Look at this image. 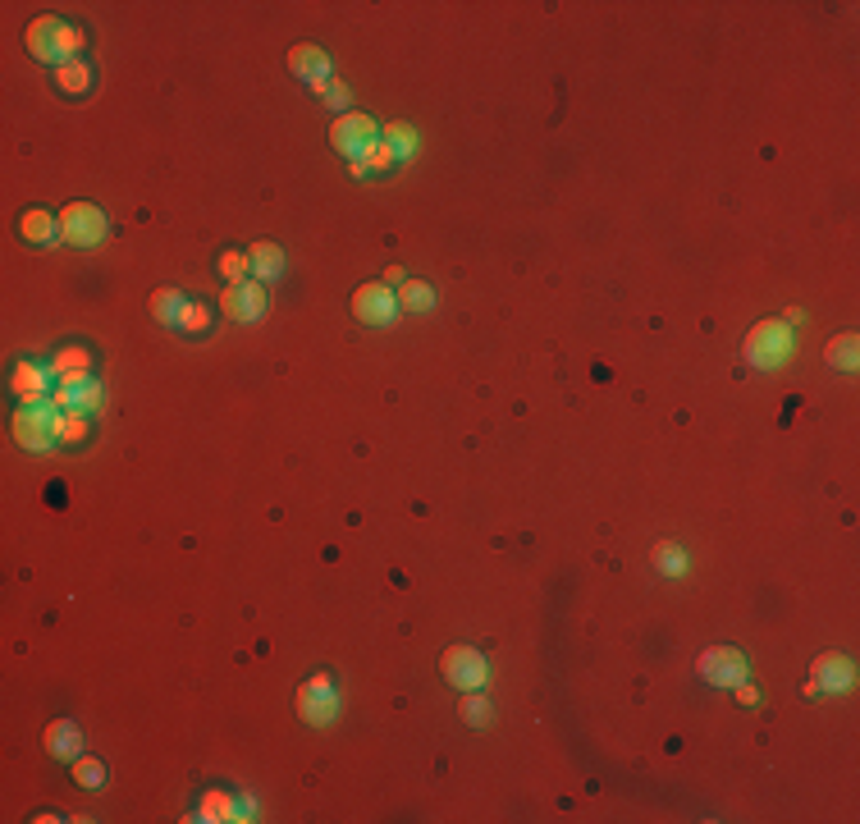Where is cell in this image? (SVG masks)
Segmentation results:
<instances>
[{
	"mask_svg": "<svg viewBox=\"0 0 860 824\" xmlns=\"http://www.w3.org/2000/svg\"><path fill=\"white\" fill-rule=\"evenodd\" d=\"M312 97H321L334 115H348V101H353V97H348V87L334 83V78H330V83H321V87H312Z\"/></svg>",
	"mask_w": 860,
	"mask_h": 824,
	"instance_id": "31",
	"label": "cell"
},
{
	"mask_svg": "<svg viewBox=\"0 0 860 824\" xmlns=\"http://www.w3.org/2000/svg\"><path fill=\"white\" fill-rule=\"evenodd\" d=\"M458 719H463L467 728H490L495 724V705L485 701L481 692H463V701H458Z\"/></svg>",
	"mask_w": 860,
	"mask_h": 824,
	"instance_id": "25",
	"label": "cell"
},
{
	"mask_svg": "<svg viewBox=\"0 0 860 824\" xmlns=\"http://www.w3.org/2000/svg\"><path fill=\"white\" fill-rule=\"evenodd\" d=\"M394 293H398V312H430L435 307V289L426 280H403Z\"/></svg>",
	"mask_w": 860,
	"mask_h": 824,
	"instance_id": "22",
	"label": "cell"
},
{
	"mask_svg": "<svg viewBox=\"0 0 860 824\" xmlns=\"http://www.w3.org/2000/svg\"><path fill=\"white\" fill-rule=\"evenodd\" d=\"M353 316L362 321V326L380 330V326H394V316H398V293L389 289V284H357L353 293Z\"/></svg>",
	"mask_w": 860,
	"mask_h": 824,
	"instance_id": "8",
	"label": "cell"
},
{
	"mask_svg": "<svg viewBox=\"0 0 860 824\" xmlns=\"http://www.w3.org/2000/svg\"><path fill=\"white\" fill-rule=\"evenodd\" d=\"M732 692H737V705H746V710H755V705H760V687H755L751 678H742Z\"/></svg>",
	"mask_w": 860,
	"mask_h": 824,
	"instance_id": "32",
	"label": "cell"
},
{
	"mask_svg": "<svg viewBox=\"0 0 860 824\" xmlns=\"http://www.w3.org/2000/svg\"><path fill=\"white\" fill-rule=\"evenodd\" d=\"M376 138H380V124L371 115H362V110H348V115H339L330 124V147L339 156H348V161H357Z\"/></svg>",
	"mask_w": 860,
	"mask_h": 824,
	"instance_id": "6",
	"label": "cell"
},
{
	"mask_svg": "<svg viewBox=\"0 0 860 824\" xmlns=\"http://www.w3.org/2000/svg\"><path fill=\"white\" fill-rule=\"evenodd\" d=\"M92 83H97V74H92L87 60H69V65L55 69V92H60V97H87Z\"/></svg>",
	"mask_w": 860,
	"mask_h": 824,
	"instance_id": "18",
	"label": "cell"
},
{
	"mask_svg": "<svg viewBox=\"0 0 860 824\" xmlns=\"http://www.w3.org/2000/svg\"><path fill=\"white\" fill-rule=\"evenodd\" d=\"M810 669H815L819 692H851V687H856V664L838 651H824Z\"/></svg>",
	"mask_w": 860,
	"mask_h": 824,
	"instance_id": "14",
	"label": "cell"
},
{
	"mask_svg": "<svg viewBox=\"0 0 860 824\" xmlns=\"http://www.w3.org/2000/svg\"><path fill=\"white\" fill-rule=\"evenodd\" d=\"M183 303H188V298H183L179 289H156L151 293V316H156V321H161L165 330H174L179 326V312H183Z\"/></svg>",
	"mask_w": 860,
	"mask_h": 824,
	"instance_id": "23",
	"label": "cell"
},
{
	"mask_svg": "<svg viewBox=\"0 0 860 824\" xmlns=\"http://www.w3.org/2000/svg\"><path fill=\"white\" fill-rule=\"evenodd\" d=\"M215 271L225 275L229 284H243V280H252V261H248V252L229 248V252H220V266H215Z\"/></svg>",
	"mask_w": 860,
	"mask_h": 824,
	"instance_id": "30",
	"label": "cell"
},
{
	"mask_svg": "<svg viewBox=\"0 0 860 824\" xmlns=\"http://www.w3.org/2000/svg\"><path fill=\"white\" fill-rule=\"evenodd\" d=\"M106 779H110V770L101 765L97 756H78L74 760V783L78 788H106Z\"/></svg>",
	"mask_w": 860,
	"mask_h": 824,
	"instance_id": "29",
	"label": "cell"
},
{
	"mask_svg": "<svg viewBox=\"0 0 860 824\" xmlns=\"http://www.w3.org/2000/svg\"><path fill=\"white\" fill-rule=\"evenodd\" d=\"M106 234H110V220L97 202H69L60 211V239L69 248H97Z\"/></svg>",
	"mask_w": 860,
	"mask_h": 824,
	"instance_id": "4",
	"label": "cell"
},
{
	"mask_svg": "<svg viewBox=\"0 0 860 824\" xmlns=\"http://www.w3.org/2000/svg\"><path fill=\"white\" fill-rule=\"evenodd\" d=\"M302 692H316V696H325V692H334V678H330V669H321V673H312L307 683H302Z\"/></svg>",
	"mask_w": 860,
	"mask_h": 824,
	"instance_id": "33",
	"label": "cell"
},
{
	"mask_svg": "<svg viewBox=\"0 0 860 824\" xmlns=\"http://www.w3.org/2000/svg\"><path fill=\"white\" fill-rule=\"evenodd\" d=\"M742 353H746V367L778 371V367H787V358L796 353V330L787 326V321H760V326H751Z\"/></svg>",
	"mask_w": 860,
	"mask_h": 824,
	"instance_id": "2",
	"label": "cell"
},
{
	"mask_svg": "<svg viewBox=\"0 0 860 824\" xmlns=\"http://www.w3.org/2000/svg\"><path fill=\"white\" fill-rule=\"evenodd\" d=\"M357 161L366 165V174H389V170H394V165H398V152H394V147H389V142H380V138H376V142H371V147H366L362 156H357Z\"/></svg>",
	"mask_w": 860,
	"mask_h": 824,
	"instance_id": "28",
	"label": "cell"
},
{
	"mask_svg": "<svg viewBox=\"0 0 860 824\" xmlns=\"http://www.w3.org/2000/svg\"><path fill=\"white\" fill-rule=\"evenodd\" d=\"M23 46H28V55H33V60L60 69V65H69V60H83L87 33L78 28V23H69V19L42 14V19H33L28 28H23Z\"/></svg>",
	"mask_w": 860,
	"mask_h": 824,
	"instance_id": "1",
	"label": "cell"
},
{
	"mask_svg": "<svg viewBox=\"0 0 860 824\" xmlns=\"http://www.w3.org/2000/svg\"><path fill=\"white\" fill-rule=\"evenodd\" d=\"M215 303H220V312L229 316V321H238V326H252V321H261V316H266V284L261 280H243V284H229L225 293H220V298H215Z\"/></svg>",
	"mask_w": 860,
	"mask_h": 824,
	"instance_id": "9",
	"label": "cell"
},
{
	"mask_svg": "<svg viewBox=\"0 0 860 824\" xmlns=\"http://www.w3.org/2000/svg\"><path fill=\"white\" fill-rule=\"evenodd\" d=\"M440 673L444 683L458 687V692H481L490 683V664H485V655L476 646H449L440 660Z\"/></svg>",
	"mask_w": 860,
	"mask_h": 824,
	"instance_id": "5",
	"label": "cell"
},
{
	"mask_svg": "<svg viewBox=\"0 0 860 824\" xmlns=\"http://www.w3.org/2000/svg\"><path fill=\"white\" fill-rule=\"evenodd\" d=\"M188 820H211V824H234L243 820V792H229V788H206L197 797V811Z\"/></svg>",
	"mask_w": 860,
	"mask_h": 824,
	"instance_id": "12",
	"label": "cell"
},
{
	"mask_svg": "<svg viewBox=\"0 0 860 824\" xmlns=\"http://www.w3.org/2000/svg\"><path fill=\"white\" fill-rule=\"evenodd\" d=\"M55 390V371L46 362H33V358H19L10 367V394L14 403H46Z\"/></svg>",
	"mask_w": 860,
	"mask_h": 824,
	"instance_id": "10",
	"label": "cell"
},
{
	"mask_svg": "<svg viewBox=\"0 0 860 824\" xmlns=\"http://www.w3.org/2000/svg\"><path fill=\"white\" fill-rule=\"evenodd\" d=\"M380 142H389V147H394L398 161H408V156H417V147H421L417 129H412V124H403V120H389L385 129H380Z\"/></svg>",
	"mask_w": 860,
	"mask_h": 824,
	"instance_id": "24",
	"label": "cell"
},
{
	"mask_svg": "<svg viewBox=\"0 0 860 824\" xmlns=\"http://www.w3.org/2000/svg\"><path fill=\"white\" fill-rule=\"evenodd\" d=\"M42 742H46V756L51 760H69V765H74V760L83 756V733H78L74 719H51Z\"/></svg>",
	"mask_w": 860,
	"mask_h": 824,
	"instance_id": "15",
	"label": "cell"
},
{
	"mask_svg": "<svg viewBox=\"0 0 860 824\" xmlns=\"http://www.w3.org/2000/svg\"><path fill=\"white\" fill-rule=\"evenodd\" d=\"M248 261H252V280H280L284 275V266H289V261H284V248L280 243H270V239H261V243H252L248 248Z\"/></svg>",
	"mask_w": 860,
	"mask_h": 824,
	"instance_id": "17",
	"label": "cell"
},
{
	"mask_svg": "<svg viewBox=\"0 0 860 824\" xmlns=\"http://www.w3.org/2000/svg\"><path fill=\"white\" fill-rule=\"evenodd\" d=\"M824 358L828 367H838V371H856V358H860V339L856 335H838L833 344L824 348Z\"/></svg>",
	"mask_w": 860,
	"mask_h": 824,
	"instance_id": "27",
	"label": "cell"
},
{
	"mask_svg": "<svg viewBox=\"0 0 860 824\" xmlns=\"http://www.w3.org/2000/svg\"><path fill=\"white\" fill-rule=\"evenodd\" d=\"M211 321H215V307L206 303V298H188L183 303V312H179V335H188V339H202L206 330H211Z\"/></svg>",
	"mask_w": 860,
	"mask_h": 824,
	"instance_id": "21",
	"label": "cell"
},
{
	"mask_svg": "<svg viewBox=\"0 0 860 824\" xmlns=\"http://www.w3.org/2000/svg\"><path fill=\"white\" fill-rule=\"evenodd\" d=\"M408 280V271H403V266H385V280L380 284H389V289H394V284H403Z\"/></svg>",
	"mask_w": 860,
	"mask_h": 824,
	"instance_id": "34",
	"label": "cell"
},
{
	"mask_svg": "<svg viewBox=\"0 0 860 824\" xmlns=\"http://www.w3.org/2000/svg\"><path fill=\"white\" fill-rule=\"evenodd\" d=\"M696 673L710 687H728L732 692L742 678H751V664H746V655L737 651V646H710V651L696 660Z\"/></svg>",
	"mask_w": 860,
	"mask_h": 824,
	"instance_id": "7",
	"label": "cell"
},
{
	"mask_svg": "<svg viewBox=\"0 0 860 824\" xmlns=\"http://www.w3.org/2000/svg\"><path fill=\"white\" fill-rule=\"evenodd\" d=\"M19 239L33 243V248L55 243V239H60V216H51V211H42V206L23 211V216H19Z\"/></svg>",
	"mask_w": 860,
	"mask_h": 824,
	"instance_id": "16",
	"label": "cell"
},
{
	"mask_svg": "<svg viewBox=\"0 0 860 824\" xmlns=\"http://www.w3.org/2000/svg\"><path fill=\"white\" fill-rule=\"evenodd\" d=\"M650 564H655L664 577H682V573L691 568V559H687V550H682V545L659 541V545H655V554H650Z\"/></svg>",
	"mask_w": 860,
	"mask_h": 824,
	"instance_id": "26",
	"label": "cell"
},
{
	"mask_svg": "<svg viewBox=\"0 0 860 824\" xmlns=\"http://www.w3.org/2000/svg\"><path fill=\"white\" fill-rule=\"evenodd\" d=\"M289 74H293V78H302L307 87L330 83V55H325V46H316V42H298V46L289 51Z\"/></svg>",
	"mask_w": 860,
	"mask_h": 824,
	"instance_id": "13",
	"label": "cell"
},
{
	"mask_svg": "<svg viewBox=\"0 0 860 824\" xmlns=\"http://www.w3.org/2000/svg\"><path fill=\"white\" fill-rule=\"evenodd\" d=\"M87 440H92V417H83V412H55V445L83 449Z\"/></svg>",
	"mask_w": 860,
	"mask_h": 824,
	"instance_id": "19",
	"label": "cell"
},
{
	"mask_svg": "<svg viewBox=\"0 0 860 824\" xmlns=\"http://www.w3.org/2000/svg\"><path fill=\"white\" fill-rule=\"evenodd\" d=\"M298 715L307 719L312 728L334 724V715H339V696H334V692H325V696H316V692H298Z\"/></svg>",
	"mask_w": 860,
	"mask_h": 824,
	"instance_id": "20",
	"label": "cell"
},
{
	"mask_svg": "<svg viewBox=\"0 0 860 824\" xmlns=\"http://www.w3.org/2000/svg\"><path fill=\"white\" fill-rule=\"evenodd\" d=\"M46 367L55 371V385H60V390H78L87 380H97V353L87 344H65Z\"/></svg>",
	"mask_w": 860,
	"mask_h": 824,
	"instance_id": "11",
	"label": "cell"
},
{
	"mask_svg": "<svg viewBox=\"0 0 860 824\" xmlns=\"http://www.w3.org/2000/svg\"><path fill=\"white\" fill-rule=\"evenodd\" d=\"M10 435L14 445L28 449V454H51L55 445V408L51 403H19V412L10 417Z\"/></svg>",
	"mask_w": 860,
	"mask_h": 824,
	"instance_id": "3",
	"label": "cell"
}]
</instances>
